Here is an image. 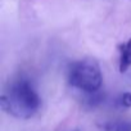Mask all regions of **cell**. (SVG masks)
I'll use <instances>...</instances> for the list:
<instances>
[{
  "label": "cell",
  "mask_w": 131,
  "mask_h": 131,
  "mask_svg": "<svg viewBox=\"0 0 131 131\" xmlns=\"http://www.w3.org/2000/svg\"><path fill=\"white\" fill-rule=\"evenodd\" d=\"M0 104L3 111L17 118H30L40 108L41 100L28 81L19 80L12 85L8 93L2 95Z\"/></svg>",
  "instance_id": "cell-1"
},
{
  "label": "cell",
  "mask_w": 131,
  "mask_h": 131,
  "mask_svg": "<svg viewBox=\"0 0 131 131\" xmlns=\"http://www.w3.org/2000/svg\"><path fill=\"white\" fill-rule=\"evenodd\" d=\"M103 82L99 63L95 59H82L75 62L70 70V84L82 91L95 93Z\"/></svg>",
  "instance_id": "cell-2"
},
{
  "label": "cell",
  "mask_w": 131,
  "mask_h": 131,
  "mask_svg": "<svg viewBox=\"0 0 131 131\" xmlns=\"http://www.w3.org/2000/svg\"><path fill=\"white\" fill-rule=\"evenodd\" d=\"M131 67V39L119 45V72L123 73Z\"/></svg>",
  "instance_id": "cell-3"
},
{
  "label": "cell",
  "mask_w": 131,
  "mask_h": 131,
  "mask_svg": "<svg viewBox=\"0 0 131 131\" xmlns=\"http://www.w3.org/2000/svg\"><path fill=\"white\" fill-rule=\"evenodd\" d=\"M107 131H131V126L126 122H113L108 123L104 127Z\"/></svg>",
  "instance_id": "cell-4"
},
{
  "label": "cell",
  "mask_w": 131,
  "mask_h": 131,
  "mask_svg": "<svg viewBox=\"0 0 131 131\" xmlns=\"http://www.w3.org/2000/svg\"><path fill=\"white\" fill-rule=\"evenodd\" d=\"M121 104L126 108H131V93H123L121 96Z\"/></svg>",
  "instance_id": "cell-5"
}]
</instances>
